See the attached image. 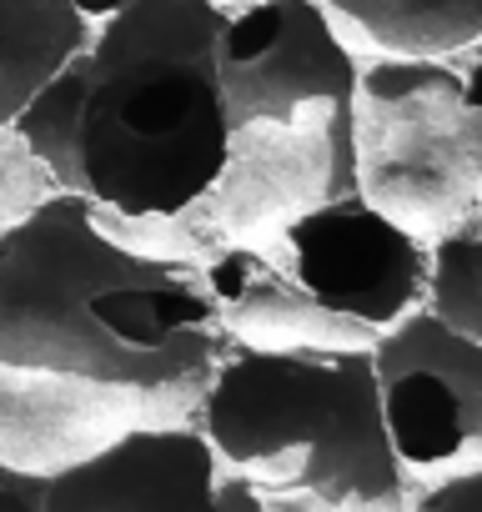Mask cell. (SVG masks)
<instances>
[{
  "label": "cell",
  "instance_id": "6da1fadb",
  "mask_svg": "<svg viewBox=\"0 0 482 512\" xmlns=\"http://www.w3.org/2000/svg\"><path fill=\"white\" fill-rule=\"evenodd\" d=\"M231 332L201 272L71 191L0 226V462L56 472L121 432L201 417Z\"/></svg>",
  "mask_w": 482,
  "mask_h": 512
},
{
  "label": "cell",
  "instance_id": "7a4b0ae2",
  "mask_svg": "<svg viewBox=\"0 0 482 512\" xmlns=\"http://www.w3.org/2000/svg\"><path fill=\"white\" fill-rule=\"evenodd\" d=\"M216 0H131L31 96L16 146L116 221H186L226 171Z\"/></svg>",
  "mask_w": 482,
  "mask_h": 512
},
{
  "label": "cell",
  "instance_id": "3957f363",
  "mask_svg": "<svg viewBox=\"0 0 482 512\" xmlns=\"http://www.w3.org/2000/svg\"><path fill=\"white\" fill-rule=\"evenodd\" d=\"M357 56L322 0H252L221 21L226 171L191 211L247 236L357 191Z\"/></svg>",
  "mask_w": 482,
  "mask_h": 512
},
{
  "label": "cell",
  "instance_id": "277c9868",
  "mask_svg": "<svg viewBox=\"0 0 482 512\" xmlns=\"http://www.w3.org/2000/svg\"><path fill=\"white\" fill-rule=\"evenodd\" d=\"M196 427L262 512H412L417 482L387 442L372 352L236 342Z\"/></svg>",
  "mask_w": 482,
  "mask_h": 512
},
{
  "label": "cell",
  "instance_id": "5b68a950",
  "mask_svg": "<svg viewBox=\"0 0 482 512\" xmlns=\"http://www.w3.org/2000/svg\"><path fill=\"white\" fill-rule=\"evenodd\" d=\"M357 191L412 236L482 211V111L462 71L382 56L357 76Z\"/></svg>",
  "mask_w": 482,
  "mask_h": 512
},
{
  "label": "cell",
  "instance_id": "8992f818",
  "mask_svg": "<svg viewBox=\"0 0 482 512\" xmlns=\"http://www.w3.org/2000/svg\"><path fill=\"white\" fill-rule=\"evenodd\" d=\"M367 352L397 462L427 477L482 467V342L417 307Z\"/></svg>",
  "mask_w": 482,
  "mask_h": 512
},
{
  "label": "cell",
  "instance_id": "52a82bcc",
  "mask_svg": "<svg viewBox=\"0 0 482 512\" xmlns=\"http://www.w3.org/2000/svg\"><path fill=\"white\" fill-rule=\"evenodd\" d=\"M282 267L317 307L372 337L427 307V241L377 211L362 191L287 216Z\"/></svg>",
  "mask_w": 482,
  "mask_h": 512
},
{
  "label": "cell",
  "instance_id": "ba28073f",
  "mask_svg": "<svg viewBox=\"0 0 482 512\" xmlns=\"http://www.w3.org/2000/svg\"><path fill=\"white\" fill-rule=\"evenodd\" d=\"M46 512H262L196 422L136 427L46 472Z\"/></svg>",
  "mask_w": 482,
  "mask_h": 512
},
{
  "label": "cell",
  "instance_id": "9c48e42d",
  "mask_svg": "<svg viewBox=\"0 0 482 512\" xmlns=\"http://www.w3.org/2000/svg\"><path fill=\"white\" fill-rule=\"evenodd\" d=\"M196 272H201V287H206L211 307L221 312V327L241 347H267V352H287V347L367 352L377 342L372 332H362V327L332 317L327 307H317L287 277V267L262 246L226 241V246L206 251V262Z\"/></svg>",
  "mask_w": 482,
  "mask_h": 512
},
{
  "label": "cell",
  "instance_id": "30bf717a",
  "mask_svg": "<svg viewBox=\"0 0 482 512\" xmlns=\"http://www.w3.org/2000/svg\"><path fill=\"white\" fill-rule=\"evenodd\" d=\"M86 41L91 26L66 0H0V141Z\"/></svg>",
  "mask_w": 482,
  "mask_h": 512
},
{
  "label": "cell",
  "instance_id": "8fae6325",
  "mask_svg": "<svg viewBox=\"0 0 482 512\" xmlns=\"http://www.w3.org/2000/svg\"><path fill=\"white\" fill-rule=\"evenodd\" d=\"M322 11L382 56L447 61L482 46V0H322Z\"/></svg>",
  "mask_w": 482,
  "mask_h": 512
},
{
  "label": "cell",
  "instance_id": "7c38bea8",
  "mask_svg": "<svg viewBox=\"0 0 482 512\" xmlns=\"http://www.w3.org/2000/svg\"><path fill=\"white\" fill-rule=\"evenodd\" d=\"M427 312L482 342V211L427 241Z\"/></svg>",
  "mask_w": 482,
  "mask_h": 512
},
{
  "label": "cell",
  "instance_id": "4fadbf2b",
  "mask_svg": "<svg viewBox=\"0 0 482 512\" xmlns=\"http://www.w3.org/2000/svg\"><path fill=\"white\" fill-rule=\"evenodd\" d=\"M412 512H482V467L417 482Z\"/></svg>",
  "mask_w": 482,
  "mask_h": 512
},
{
  "label": "cell",
  "instance_id": "5bb4252c",
  "mask_svg": "<svg viewBox=\"0 0 482 512\" xmlns=\"http://www.w3.org/2000/svg\"><path fill=\"white\" fill-rule=\"evenodd\" d=\"M0 512H46V472L0 462Z\"/></svg>",
  "mask_w": 482,
  "mask_h": 512
},
{
  "label": "cell",
  "instance_id": "9a60e30c",
  "mask_svg": "<svg viewBox=\"0 0 482 512\" xmlns=\"http://www.w3.org/2000/svg\"><path fill=\"white\" fill-rule=\"evenodd\" d=\"M66 6H71L86 26H101V21H111L121 6H131V0H66Z\"/></svg>",
  "mask_w": 482,
  "mask_h": 512
},
{
  "label": "cell",
  "instance_id": "2e32d148",
  "mask_svg": "<svg viewBox=\"0 0 482 512\" xmlns=\"http://www.w3.org/2000/svg\"><path fill=\"white\" fill-rule=\"evenodd\" d=\"M221 11H236V6H252V0H216Z\"/></svg>",
  "mask_w": 482,
  "mask_h": 512
}]
</instances>
